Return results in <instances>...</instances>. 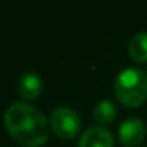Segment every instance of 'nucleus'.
<instances>
[{"label": "nucleus", "instance_id": "nucleus-2", "mask_svg": "<svg viewBox=\"0 0 147 147\" xmlns=\"http://www.w3.org/2000/svg\"><path fill=\"white\" fill-rule=\"evenodd\" d=\"M114 93L125 106L136 108L147 98V73L138 67H127L115 76Z\"/></svg>", "mask_w": 147, "mask_h": 147}, {"label": "nucleus", "instance_id": "nucleus-4", "mask_svg": "<svg viewBox=\"0 0 147 147\" xmlns=\"http://www.w3.org/2000/svg\"><path fill=\"white\" fill-rule=\"evenodd\" d=\"M117 136L123 146H138L146 138V123L138 117H128L119 125Z\"/></svg>", "mask_w": 147, "mask_h": 147}, {"label": "nucleus", "instance_id": "nucleus-8", "mask_svg": "<svg viewBox=\"0 0 147 147\" xmlns=\"http://www.w3.org/2000/svg\"><path fill=\"white\" fill-rule=\"evenodd\" d=\"M93 119L98 122L100 125H108L114 122L115 115H117V108L111 100H100L95 106H93Z\"/></svg>", "mask_w": 147, "mask_h": 147}, {"label": "nucleus", "instance_id": "nucleus-3", "mask_svg": "<svg viewBox=\"0 0 147 147\" xmlns=\"http://www.w3.org/2000/svg\"><path fill=\"white\" fill-rule=\"evenodd\" d=\"M49 125L59 138L71 139V138L76 136L81 128V117L74 109L60 106V108H55L51 112Z\"/></svg>", "mask_w": 147, "mask_h": 147}, {"label": "nucleus", "instance_id": "nucleus-5", "mask_svg": "<svg viewBox=\"0 0 147 147\" xmlns=\"http://www.w3.org/2000/svg\"><path fill=\"white\" fill-rule=\"evenodd\" d=\"M78 147H114V134L103 125L89 127L81 134Z\"/></svg>", "mask_w": 147, "mask_h": 147}, {"label": "nucleus", "instance_id": "nucleus-7", "mask_svg": "<svg viewBox=\"0 0 147 147\" xmlns=\"http://www.w3.org/2000/svg\"><path fill=\"white\" fill-rule=\"evenodd\" d=\"M128 54L136 63L147 62V32H138L128 41Z\"/></svg>", "mask_w": 147, "mask_h": 147}, {"label": "nucleus", "instance_id": "nucleus-1", "mask_svg": "<svg viewBox=\"0 0 147 147\" xmlns=\"http://www.w3.org/2000/svg\"><path fill=\"white\" fill-rule=\"evenodd\" d=\"M5 128L16 142L26 147H38L48 141V119L29 103H13L5 112Z\"/></svg>", "mask_w": 147, "mask_h": 147}, {"label": "nucleus", "instance_id": "nucleus-6", "mask_svg": "<svg viewBox=\"0 0 147 147\" xmlns=\"http://www.w3.org/2000/svg\"><path fill=\"white\" fill-rule=\"evenodd\" d=\"M43 90V79L38 73L35 71H27V73L21 74L19 81H18V92L24 100H35L40 96Z\"/></svg>", "mask_w": 147, "mask_h": 147}]
</instances>
